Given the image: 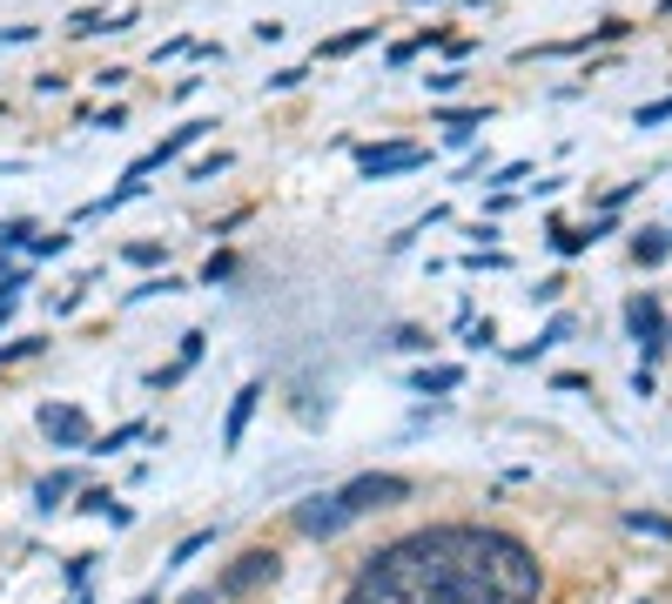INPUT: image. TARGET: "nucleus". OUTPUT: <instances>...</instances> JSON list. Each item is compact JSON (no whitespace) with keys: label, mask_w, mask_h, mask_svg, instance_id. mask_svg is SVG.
Returning <instances> with one entry per match:
<instances>
[{"label":"nucleus","mask_w":672,"mask_h":604,"mask_svg":"<svg viewBox=\"0 0 672 604\" xmlns=\"http://www.w3.org/2000/svg\"><path fill=\"white\" fill-rule=\"evenodd\" d=\"M82 510H88V517H108V523H129V504H114L108 491H88V497H82Z\"/></svg>","instance_id":"4468645a"},{"label":"nucleus","mask_w":672,"mask_h":604,"mask_svg":"<svg viewBox=\"0 0 672 604\" xmlns=\"http://www.w3.org/2000/svg\"><path fill=\"white\" fill-rule=\"evenodd\" d=\"M625 330L639 336V349H646V362L665 349V309H659V296H632L625 303Z\"/></svg>","instance_id":"39448f33"},{"label":"nucleus","mask_w":672,"mask_h":604,"mask_svg":"<svg viewBox=\"0 0 672 604\" xmlns=\"http://www.w3.org/2000/svg\"><path fill=\"white\" fill-rule=\"evenodd\" d=\"M424 148L417 141H370V148H357V169L377 182V175H411V169H424Z\"/></svg>","instance_id":"20e7f679"},{"label":"nucleus","mask_w":672,"mask_h":604,"mask_svg":"<svg viewBox=\"0 0 672 604\" xmlns=\"http://www.w3.org/2000/svg\"><path fill=\"white\" fill-rule=\"evenodd\" d=\"M296 523H303L309 538H337L343 523H350V510H343V497H303V504H296Z\"/></svg>","instance_id":"0eeeda50"},{"label":"nucleus","mask_w":672,"mask_h":604,"mask_svg":"<svg viewBox=\"0 0 672 604\" xmlns=\"http://www.w3.org/2000/svg\"><path fill=\"white\" fill-rule=\"evenodd\" d=\"M343 604H538V557L485 523H430L370 551Z\"/></svg>","instance_id":"f257e3e1"},{"label":"nucleus","mask_w":672,"mask_h":604,"mask_svg":"<svg viewBox=\"0 0 672 604\" xmlns=\"http://www.w3.org/2000/svg\"><path fill=\"white\" fill-rule=\"evenodd\" d=\"M135 604H162V597H155V591H148V597H135Z\"/></svg>","instance_id":"b1692460"},{"label":"nucleus","mask_w":672,"mask_h":604,"mask_svg":"<svg viewBox=\"0 0 672 604\" xmlns=\"http://www.w3.org/2000/svg\"><path fill=\"white\" fill-rule=\"evenodd\" d=\"M464 383V370L457 362H438V370H417V396H451Z\"/></svg>","instance_id":"9d476101"},{"label":"nucleus","mask_w":672,"mask_h":604,"mask_svg":"<svg viewBox=\"0 0 672 604\" xmlns=\"http://www.w3.org/2000/svg\"><path fill=\"white\" fill-rule=\"evenodd\" d=\"M68 491H74V477H68V470H54V477H41V483H34V504H41V510H54Z\"/></svg>","instance_id":"ddd939ff"},{"label":"nucleus","mask_w":672,"mask_h":604,"mask_svg":"<svg viewBox=\"0 0 672 604\" xmlns=\"http://www.w3.org/2000/svg\"><path fill=\"white\" fill-rule=\"evenodd\" d=\"M222 169H229V155H203V161H195L188 175H195V182H209V175H222Z\"/></svg>","instance_id":"aec40b11"},{"label":"nucleus","mask_w":672,"mask_h":604,"mask_svg":"<svg viewBox=\"0 0 672 604\" xmlns=\"http://www.w3.org/2000/svg\"><path fill=\"white\" fill-rule=\"evenodd\" d=\"M209 538H216V531H195V538H188V544H182V551L169 557V564H188V557H203V544H209Z\"/></svg>","instance_id":"4be33fe9"},{"label":"nucleus","mask_w":672,"mask_h":604,"mask_svg":"<svg viewBox=\"0 0 672 604\" xmlns=\"http://www.w3.org/2000/svg\"><path fill=\"white\" fill-rule=\"evenodd\" d=\"M337 497H343V510H350V517H364V510H390V504H404V497H411V477L364 470V477H350Z\"/></svg>","instance_id":"f03ea898"},{"label":"nucleus","mask_w":672,"mask_h":604,"mask_svg":"<svg viewBox=\"0 0 672 604\" xmlns=\"http://www.w3.org/2000/svg\"><path fill=\"white\" fill-rule=\"evenodd\" d=\"M659 121H672V95L652 101V108H639V128H659Z\"/></svg>","instance_id":"6ab92c4d"},{"label":"nucleus","mask_w":672,"mask_h":604,"mask_svg":"<svg viewBox=\"0 0 672 604\" xmlns=\"http://www.w3.org/2000/svg\"><path fill=\"white\" fill-rule=\"evenodd\" d=\"M276 571H283V557H276V551H243V557H235L229 564V571L216 578V597H249V591H262V584H276Z\"/></svg>","instance_id":"7ed1b4c3"},{"label":"nucleus","mask_w":672,"mask_h":604,"mask_svg":"<svg viewBox=\"0 0 672 604\" xmlns=\"http://www.w3.org/2000/svg\"><path fill=\"white\" fill-rule=\"evenodd\" d=\"M377 40V27H357V34H337V40H323V54L337 61V54H357V48H370Z\"/></svg>","instance_id":"dca6fc26"},{"label":"nucleus","mask_w":672,"mask_h":604,"mask_svg":"<svg viewBox=\"0 0 672 604\" xmlns=\"http://www.w3.org/2000/svg\"><path fill=\"white\" fill-rule=\"evenodd\" d=\"M565 330H572V322H565V316H559V322H551V330H545V336H538V343H525V349H511V362H532V356H545V349H551V343H565Z\"/></svg>","instance_id":"2eb2a0df"},{"label":"nucleus","mask_w":672,"mask_h":604,"mask_svg":"<svg viewBox=\"0 0 672 604\" xmlns=\"http://www.w3.org/2000/svg\"><path fill=\"white\" fill-rule=\"evenodd\" d=\"M182 604H216V591H188V597H182Z\"/></svg>","instance_id":"5701e85b"},{"label":"nucleus","mask_w":672,"mask_h":604,"mask_svg":"<svg viewBox=\"0 0 672 604\" xmlns=\"http://www.w3.org/2000/svg\"><path fill=\"white\" fill-rule=\"evenodd\" d=\"M41 430L61 443V451H88L95 443V430H88V417L74 410V403H41Z\"/></svg>","instance_id":"423d86ee"},{"label":"nucleus","mask_w":672,"mask_h":604,"mask_svg":"<svg viewBox=\"0 0 672 604\" xmlns=\"http://www.w3.org/2000/svg\"><path fill=\"white\" fill-rule=\"evenodd\" d=\"M665 343H672V330H665Z\"/></svg>","instance_id":"a878e982"},{"label":"nucleus","mask_w":672,"mask_h":604,"mask_svg":"<svg viewBox=\"0 0 672 604\" xmlns=\"http://www.w3.org/2000/svg\"><path fill=\"white\" fill-rule=\"evenodd\" d=\"M606 229H612V215H606V222H591V229H551V249H559V256H578L585 242H599Z\"/></svg>","instance_id":"9b49d317"},{"label":"nucleus","mask_w":672,"mask_h":604,"mask_svg":"<svg viewBox=\"0 0 672 604\" xmlns=\"http://www.w3.org/2000/svg\"><path fill=\"white\" fill-rule=\"evenodd\" d=\"M665 249H672V235H665V229H639V235H632V256H639L646 269H652V262H665Z\"/></svg>","instance_id":"f8f14e48"},{"label":"nucleus","mask_w":672,"mask_h":604,"mask_svg":"<svg viewBox=\"0 0 672 604\" xmlns=\"http://www.w3.org/2000/svg\"><path fill=\"white\" fill-rule=\"evenodd\" d=\"M135 436H148V423H122V430H108V436H95L88 451H122V443H135Z\"/></svg>","instance_id":"f3484780"},{"label":"nucleus","mask_w":672,"mask_h":604,"mask_svg":"<svg viewBox=\"0 0 672 604\" xmlns=\"http://www.w3.org/2000/svg\"><path fill=\"white\" fill-rule=\"evenodd\" d=\"M256 396H262V383H243V390H235L229 423H222V451H243V430H249V417H256Z\"/></svg>","instance_id":"6e6552de"},{"label":"nucleus","mask_w":672,"mask_h":604,"mask_svg":"<svg viewBox=\"0 0 672 604\" xmlns=\"http://www.w3.org/2000/svg\"><path fill=\"white\" fill-rule=\"evenodd\" d=\"M129 262L148 269V262H162V249H155V242H129Z\"/></svg>","instance_id":"412c9836"},{"label":"nucleus","mask_w":672,"mask_h":604,"mask_svg":"<svg viewBox=\"0 0 672 604\" xmlns=\"http://www.w3.org/2000/svg\"><path fill=\"white\" fill-rule=\"evenodd\" d=\"M625 523H632V531H646V538H672V523L652 517V510H625Z\"/></svg>","instance_id":"a211bd4d"},{"label":"nucleus","mask_w":672,"mask_h":604,"mask_svg":"<svg viewBox=\"0 0 672 604\" xmlns=\"http://www.w3.org/2000/svg\"><path fill=\"white\" fill-rule=\"evenodd\" d=\"M411 8H424V0H411Z\"/></svg>","instance_id":"393cba45"},{"label":"nucleus","mask_w":672,"mask_h":604,"mask_svg":"<svg viewBox=\"0 0 672 604\" xmlns=\"http://www.w3.org/2000/svg\"><path fill=\"white\" fill-rule=\"evenodd\" d=\"M209 128H216V121H188V128H175V135H169L162 148H155L148 161H135V169H162V161H175L182 148H195V141H203V135H209Z\"/></svg>","instance_id":"1a4fd4ad"}]
</instances>
